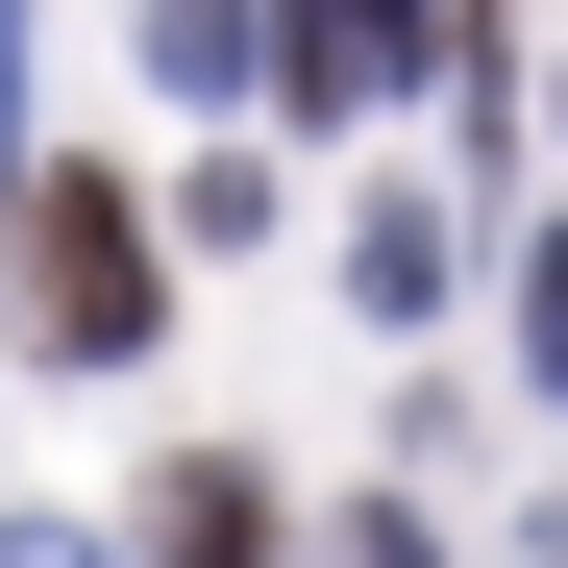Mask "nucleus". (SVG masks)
Masks as SVG:
<instances>
[{"label": "nucleus", "instance_id": "obj_1", "mask_svg": "<svg viewBox=\"0 0 568 568\" xmlns=\"http://www.w3.org/2000/svg\"><path fill=\"white\" fill-rule=\"evenodd\" d=\"M26 247H50V272H26V322H50L74 371H124V346H149V223L100 199V173H26Z\"/></svg>", "mask_w": 568, "mask_h": 568}, {"label": "nucleus", "instance_id": "obj_2", "mask_svg": "<svg viewBox=\"0 0 568 568\" xmlns=\"http://www.w3.org/2000/svg\"><path fill=\"white\" fill-rule=\"evenodd\" d=\"M247 26H272V74H297L322 124H346V100H396V74H420V0H247Z\"/></svg>", "mask_w": 568, "mask_h": 568}, {"label": "nucleus", "instance_id": "obj_3", "mask_svg": "<svg viewBox=\"0 0 568 568\" xmlns=\"http://www.w3.org/2000/svg\"><path fill=\"white\" fill-rule=\"evenodd\" d=\"M149 74H173V100H247L272 26H247V0H149Z\"/></svg>", "mask_w": 568, "mask_h": 568}, {"label": "nucleus", "instance_id": "obj_4", "mask_svg": "<svg viewBox=\"0 0 568 568\" xmlns=\"http://www.w3.org/2000/svg\"><path fill=\"white\" fill-rule=\"evenodd\" d=\"M346 297L420 322V297H445V199H371V223H346Z\"/></svg>", "mask_w": 568, "mask_h": 568}, {"label": "nucleus", "instance_id": "obj_5", "mask_svg": "<svg viewBox=\"0 0 568 568\" xmlns=\"http://www.w3.org/2000/svg\"><path fill=\"white\" fill-rule=\"evenodd\" d=\"M149 544H173V568H272V495H247V469L199 445V469H173V519H149Z\"/></svg>", "mask_w": 568, "mask_h": 568}, {"label": "nucleus", "instance_id": "obj_6", "mask_svg": "<svg viewBox=\"0 0 568 568\" xmlns=\"http://www.w3.org/2000/svg\"><path fill=\"white\" fill-rule=\"evenodd\" d=\"M519 371L568 396V223H544V272H519Z\"/></svg>", "mask_w": 568, "mask_h": 568}, {"label": "nucleus", "instance_id": "obj_7", "mask_svg": "<svg viewBox=\"0 0 568 568\" xmlns=\"http://www.w3.org/2000/svg\"><path fill=\"white\" fill-rule=\"evenodd\" d=\"M322 568H445V544H420V519H396V495H371V519H346V544H322Z\"/></svg>", "mask_w": 568, "mask_h": 568}, {"label": "nucleus", "instance_id": "obj_8", "mask_svg": "<svg viewBox=\"0 0 568 568\" xmlns=\"http://www.w3.org/2000/svg\"><path fill=\"white\" fill-rule=\"evenodd\" d=\"M0 173H26V0H0Z\"/></svg>", "mask_w": 568, "mask_h": 568}, {"label": "nucleus", "instance_id": "obj_9", "mask_svg": "<svg viewBox=\"0 0 568 568\" xmlns=\"http://www.w3.org/2000/svg\"><path fill=\"white\" fill-rule=\"evenodd\" d=\"M0 568H100V544H74V519H0Z\"/></svg>", "mask_w": 568, "mask_h": 568}]
</instances>
